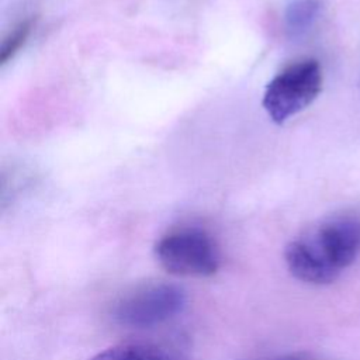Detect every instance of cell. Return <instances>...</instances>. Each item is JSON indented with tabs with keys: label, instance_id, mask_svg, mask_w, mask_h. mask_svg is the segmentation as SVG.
I'll return each mask as SVG.
<instances>
[{
	"label": "cell",
	"instance_id": "5",
	"mask_svg": "<svg viewBox=\"0 0 360 360\" xmlns=\"http://www.w3.org/2000/svg\"><path fill=\"white\" fill-rule=\"evenodd\" d=\"M322 11V0H292L284 14L285 28L291 37L305 35Z\"/></svg>",
	"mask_w": 360,
	"mask_h": 360
},
{
	"label": "cell",
	"instance_id": "4",
	"mask_svg": "<svg viewBox=\"0 0 360 360\" xmlns=\"http://www.w3.org/2000/svg\"><path fill=\"white\" fill-rule=\"evenodd\" d=\"M186 305L184 291L169 283L141 285L112 307V319L124 328L143 329L174 318Z\"/></svg>",
	"mask_w": 360,
	"mask_h": 360
},
{
	"label": "cell",
	"instance_id": "7",
	"mask_svg": "<svg viewBox=\"0 0 360 360\" xmlns=\"http://www.w3.org/2000/svg\"><path fill=\"white\" fill-rule=\"evenodd\" d=\"M35 21L32 18H25L20 21L3 39L0 46V65L4 66L10 59L15 56V53L25 45L30 38Z\"/></svg>",
	"mask_w": 360,
	"mask_h": 360
},
{
	"label": "cell",
	"instance_id": "3",
	"mask_svg": "<svg viewBox=\"0 0 360 360\" xmlns=\"http://www.w3.org/2000/svg\"><path fill=\"white\" fill-rule=\"evenodd\" d=\"M159 264L174 276L210 277L219 269V253L212 238L200 228H179L155 245Z\"/></svg>",
	"mask_w": 360,
	"mask_h": 360
},
{
	"label": "cell",
	"instance_id": "6",
	"mask_svg": "<svg viewBox=\"0 0 360 360\" xmlns=\"http://www.w3.org/2000/svg\"><path fill=\"white\" fill-rule=\"evenodd\" d=\"M90 360H174L165 352L146 345H118L108 347Z\"/></svg>",
	"mask_w": 360,
	"mask_h": 360
},
{
	"label": "cell",
	"instance_id": "2",
	"mask_svg": "<svg viewBox=\"0 0 360 360\" xmlns=\"http://www.w3.org/2000/svg\"><path fill=\"white\" fill-rule=\"evenodd\" d=\"M322 80V68L316 59L294 62L267 83L262 105L269 118L281 125L315 101Z\"/></svg>",
	"mask_w": 360,
	"mask_h": 360
},
{
	"label": "cell",
	"instance_id": "1",
	"mask_svg": "<svg viewBox=\"0 0 360 360\" xmlns=\"http://www.w3.org/2000/svg\"><path fill=\"white\" fill-rule=\"evenodd\" d=\"M360 255V219L339 215L319 222L288 242L284 260L300 281L322 285L335 281Z\"/></svg>",
	"mask_w": 360,
	"mask_h": 360
},
{
	"label": "cell",
	"instance_id": "8",
	"mask_svg": "<svg viewBox=\"0 0 360 360\" xmlns=\"http://www.w3.org/2000/svg\"><path fill=\"white\" fill-rule=\"evenodd\" d=\"M270 360H311V359L307 353L294 352V353H287V354H283V356H277V357L270 359Z\"/></svg>",
	"mask_w": 360,
	"mask_h": 360
}]
</instances>
